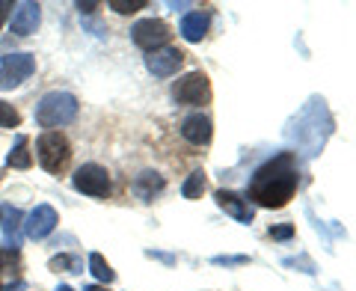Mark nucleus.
<instances>
[{
  "label": "nucleus",
  "instance_id": "nucleus-4",
  "mask_svg": "<svg viewBox=\"0 0 356 291\" xmlns=\"http://www.w3.org/2000/svg\"><path fill=\"white\" fill-rule=\"evenodd\" d=\"M172 98L178 104H208L211 98V84L208 77L202 72H187L184 77H178V81L172 84Z\"/></svg>",
  "mask_w": 356,
  "mask_h": 291
},
{
  "label": "nucleus",
  "instance_id": "nucleus-2",
  "mask_svg": "<svg viewBox=\"0 0 356 291\" xmlns=\"http://www.w3.org/2000/svg\"><path fill=\"white\" fill-rule=\"evenodd\" d=\"M77 98L72 95V93H48L39 102V107H36V122L42 128H48V131H54V128H63V125H69V122H74V116H77Z\"/></svg>",
  "mask_w": 356,
  "mask_h": 291
},
{
  "label": "nucleus",
  "instance_id": "nucleus-17",
  "mask_svg": "<svg viewBox=\"0 0 356 291\" xmlns=\"http://www.w3.org/2000/svg\"><path fill=\"white\" fill-rule=\"evenodd\" d=\"M21 211L18 208H9L6 211V223H3V238L9 244V250H18V244H21Z\"/></svg>",
  "mask_w": 356,
  "mask_h": 291
},
{
  "label": "nucleus",
  "instance_id": "nucleus-3",
  "mask_svg": "<svg viewBox=\"0 0 356 291\" xmlns=\"http://www.w3.org/2000/svg\"><path fill=\"white\" fill-rule=\"evenodd\" d=\"M36 155H39V164L42 170L48 173H60L65 164L72 158V146L65 140V134L60 131H44L42 137L36 140Z\"/></svg>",
  "mask_w": 356,
  "mask_h": 291
},
{
  "label": "nucleus",
  "instance_id": "nucleus-19",
  "mask_svg": "<svg viewBox=\"0 0 356 291\" xmlns=\"http://www.w3.org/2000/svg\"><path fill=\"white\" fill-rule=\"evenodd\" d=\"M89 271H92L98 279H102V283H113V279H116V274H113V267H110L107 262H104V255L102 253H92V255H89Z\"/></svg>",
  "mask_w": 356,
  "mask_h": 291
},
{
  "label": "nucleus",
  "instance_id": "nucleus-26",
  "mask_svg": "<svg viewBox=\"0 0 356 291\" xmlns=\"http://www.w3.org/2000/svg\"><path fill=\"white\" fill-rule=\"evenodd\" d=\"M83 291H107V288H102V285H86Z\"/></svg>",
  "mask_w": 356,
  "mask_h": 291
},
{
  "label": "nucleus",
  "instance_id": "nucleus-9",
  "mask_svg": "<svg viewBox=\"0 0 356 291\" xmlns=\"http://www.w3.org/2000/svg\"><path fill=\"white\" fill-rule=\"evenodd\" d=\"M57 223H60V217L51 205H36L27 217V238H33V241L48 238V235L57 229Z\"/></svg>",
  "mask_w": 356,
  "mask_h": 291
},
{
  "label": "nucleus",
  "instance_id": "nucleus-1",
  "mask_svg": "<svg viewBox=\"0 0 356 291\" xmlns=\"http://www.w3.org/2000/svg\"><path fill=\"white\" fill-rule=\"evenodd\" d=\"M297 190V158L294 152H280L276 158L261 164L250 178L247 203L261 208H282Z\"/></svg>",
  "mask_w": 356,
  "mask_h": 291
},
{
  "label": "nucleus",
  "instance_id": "nucleus-25",
  "mask_svg": "<svg viewBox=\"0 0 356 291\" xmlns=\"http://www.w3.org/2000/svg\"><path fill=\"white\" fill-rule=\"evenodd\" d=\"M95 6H98V3H77V9H81V13H95Z\"/></svg>",
  "mask_w": 356,
  "mask_h": 291
},
{
  "label": "nucleus",
  "instance_id": "nucleus-13",
  "mask_svg": "<svg viewBox=\"0 0 356 291\" xmlns=\"http://www.w3.org/2000/svg\"><path fill=\"white\" fill-rule=\"evenodd\" d=\"M21 285L18 279V250L0 247V291H9Z\"/></svg>",
  "mask_w": 356,
  "mask_h": 291
},
{
  "label": "nucleus",
  "instance_id": "nucleus-27",
  "mask_svg": "<svg viewBox=\"0 0 356 291\" xmlns=\"http://www.w3.org/2000/svg\"><path fill=\"white\" fill-rule=\"evenodd\" d=\"M57 291H74V288H72V285H60Z\"/></svg>",
  "mask_w": 356,
  "mask_h": 291
},
{
  "label": "nucleus",
  "instance_id": "nucleus-15",
  "mask_svg": "<svg viewBox=\"0 0 356 291\" xmlns=\"http://www.w3.org/2000/svg\"><path fill=\"white\" fill-rule=\"evenodd\" d=\"M208 33V15L205 13H191L181 21V36L187 42H202V36Z\"/></svg>",
  "mask_w": 356,
  "mask_h": 291
},
{
  "label": "nucleus",
  "instance_id": "nucleus-21",
  "mask_svg": "<svg viewBox=\"0 0 356 291\" xmlns=\"http://www.w3.org/2000/svg\"><path fill=\"white\" fill-rule=\"evenodd\" d=\"M110 9L119 13V15H131V13L146 9V0H110Z\"/></svg>",
  "mask_w": 356,
  "mask_h": 291
},
{
  "label": "nucleus",
  "instance_id": "nucleus-14",
  "mask_svg": "<svg viewBox=\"0 0 356 291\" xmlns=\"http://www.w3.org/2000/svg\"><path fill=\"white\" fill-rule=\"evenodd\" d=\"M158 190H163V175L161 173H143L137 175V182H134V194H137L143 203H149V199H154V194Z\"/></svg>",
  "mask_w": 356,
  "mask_h": 291
},
{
  "label": "nucleus",
  "instance_id": "nucleus-12",
  "mask_svg": "<svg viewBox=\"0 0 356 291\" xmlns=\"http://www.w3.org/2000/svg\"><path fill=\"white\" fill-rule=\"evenodd\" d=\"M39 18H42L39 3L24 0V3H18L15 13H13V33H18V36H30V33H36Z\"/></svg>",
  "mask_w": 356,
  "mask_h": 291
},
{
  "label": "nucleus",
  "instance_id": "nucleus-24",
  "mask_svg": "<svg viewBox=\"0 0 356 291\" xmlns=\"http://www.w3.org/2000/svg\"><path fill=\"white\" fill-rule=\"evenodd\" d=\"M9 9H13V3H6V0H0V24H3V18L9 15Z\"/></svg>",
  "mask_w": 356,
  "mask_h": 291
},
{
  "label": "nucleus",
  "instance_id": "nucleus-18",
  "mask_svg": "<svg viewBox=\"0 0 356 291\" xmlns=\"http://www.w3.org/2000/svg\"><path fill=\"white\" fill-rule=\"evenodd\" d=\"M181 194H184V199H199L202 196L205 194V173L196 170V173L187 175V182L181 184Z\"/></svg>",
  "mask_w": 356,
  "mask_h": 291
},
{
  "label": "nucleus",
  "instance_id": "nucleus-5",
  "mask_svg": "<svg viewBox=\"0 0 356 291\" xmlns=\"http://www.w3.org/2000/svg\"><path fill=\"white\" fill-rule=\"evenodd\" d=\"M72 187L77 190V194H86V196H107L110 194V173L104 170V166L98 164H83L77 166V173L72 175Z\"/></svg>",
  "mask_w": 356,
  "mask_h": 291
},
{
  "label": "nucleus",
  "instance_id": "nucleus-7",
  "mask_svg": "<svg viewBox=\"0 0 356 291\" xmlns=\"http://www.w3.org/2000/svg\"><path fill=\"white\" fill-rule=\"evenodd\" d=\"M36 72V57L33 54H9L0 60V89H15Z\"/></svg>",
  "mask_w": 356,
  "mask_h": 291
},
{
  "label": "nucleus",
  "instance_id": "nucleus-11",
  "mask_svg": "<svg viewBox=\"0 0 356 291\" xmlns=\"http://www.w3.org/2000/svg\"><path fill=\"white\" fill-rule=\"evenodd\" d=\"M211 134H214V128H211V119L205 113H191L181 122V137L193 146L211 143Z\"/></svg>",
  "mask_w": 356,
  "mask_h": 291
},
{
  "label": "nucleus",
  "instance_id": "nucleus-28",
  "mask_svg": "<svg viewBox=\"0 0 356 291\" xmlns=\"http://www.w3.org/2000/svg\"><path fill=\"white\" fill-rule=\"evenodd\" d=\"M0 217H3V208H0Z\"/></svg>",
  "mask_w": 356,
  "mask_h": 291
},
{
  "label": "nucleus",
  "instance_id": "nucleus-23",
  "mask_svg": "<svg viewBox=\"0 0 356 291\" xmlns=\"http://www.w3.org/2000/svg\"><path fill=\"white\" fill-rule=\"evenodd\" d=\"M291 235H294V226H288V223H285V226H273L270 229V238L273 241H288Z\"/></svg>",
  "mask_w": 356,
  "mask_h": 291
},
{
  "label": "nucleus",
  "instance_id": "nucleus-6",
  "mask_svg": "<svg viewBox=\"0 0 356 291\" xmlns=\"http://www.w3.org/2000/svg\"><path fill=\"white\" fill-rule=\"evenodd\" d=\"M170 24L161 18H143L137 24L131 27V39L137 48L143 51H158V48H166V42H170Z\"/></svg>",
  "mask_w": 356,
  "mask_h": 291
},
{
  "label": "nucleus",
  "instance_id": "nucleus-10",
  "mask_svg": "<svg viewBox=\"0 0 356 291\" xmlns=\"http://www.w3.org/2000/svg\"><path fill=\"white\" fill-rule=\"evenodd\" d=\"M217 205L226 211V214H232L238 223H252V205L247 203V196L235 194V190H217L214 194Z\"/></svg>",
  "mask_w": 356,
  "mask_h": 291
},
{
  "label": "nucleus",
  "instance_id": "nucleus-20",
  "mask_svg": "<svg viewBox=\"0 0 356 291\" xmlns=\"http://www.w3.org/2000/svg\"><path fill=\"white\" fill-rule=\"evenodd\" d=\"M18 125H21V113L13 104L0 102V128H18Z\"/></svg>",
  "mask_w": 356,
  "mask_h": 291
},
{
  "label": "nucleus",
  "instance_id": "nucleus-8",
  "mask_svg": "<svg viewBox=\"0 0 356 291\" xmlns=\"http://www.w3.org/2000/svg\"><path fill=\"white\" fill-rule=\"evenodd\" d=\"M181 63H184V54L178 48H158V51H149V57H146V65H149V72L154 77L175 74L178 69H181Z\"/></svg>",
  "mask_w": 356,
  "mask_h": 291
},
{
  "label": "nucleus",
  "instance_id": "nucleus-16",
  "mask_svg": "<svg viewBox=\"0 0 356 291\" xmlns=\"http://www.w3.org/2000/svg\"><path fill=\"white\" fill-rule=\"evenodd\" d=\"M27 146H30V140L24 137V134H18L13 152H9V158H6V164L13 166V170H30V166H33V158H30Z\"/></svg>",
  "mask_w": 356,
  "mask_h": 291
},
{
  "label": "nucleus",
  "instance_id": "nucleus-22",
  "mask_svg": "<svg viewBox=\"0 0 356 291\" xmlns=\"http://www.w3.org/2000/svg\"><path fill=\"white\" fill-rule=\"evenodd\" d=\"M60 267H72V274H81L77 271V259H69V255H57V259H51V271H60Z\"/></svg>",
  "mask_w": 356,
  "mask_h": 291
}]
</instances>
